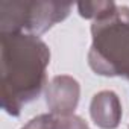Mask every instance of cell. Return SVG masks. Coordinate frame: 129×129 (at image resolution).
Instances as JSON below:
<instances>
[{"mask_svg": "<svg viewBox=\"0 0 129 129\" xmlns=\"http://www.w3.org/2000/svg\"><path fill=\"white\" fill-rule=\"evenodd\" d=\"M3 46V106L18 114L23 102L38 96L44 69L49 62L47 47L32 35H2Z\"/></svg>", "mask_w": 129, "mask_h": 129, "instance_id": "1", "label": "cell"}, {"mask_svg": "<svg viewBox=\"0 0 129 129\" xmlns=\"http://www.w3.org/2000/svg\"><path fill=\"white\" fill-rule=\"evenodd\" d=\"M8 8H11L12 11V17L2 20V27L3 32H6L8 29L15 32L18 29H27V30H46L47 27L52 26V23L61 20L67 15V11L70 9L69 5H58V3H27L29 11L24 12L23 3H20L23 11H18L15 3H9V2H3Z\"/></svg>", "mask_w": 129, "mask_h": 129, "instance_id": "2", "label": "cell"}, {"mask_svg": "<svg viewBox=\"0 0 129 129\" xmlns=\"http://www.w3.org/2000/svg\"><path fill=\"white\" fill-rule=\"evenodd\" d=\"M46 118H47V115H40L38 118L30 120V123L23 129H46ZM47 129H56V121L53 120V117L50 118V123H49Z\"/></svg>", "mask_w": 129, "mask_h": 129, "instance_id": "3", "label": "cell"}]
</instances>
